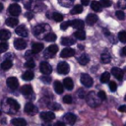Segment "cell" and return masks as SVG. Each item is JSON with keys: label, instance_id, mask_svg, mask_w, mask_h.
<instances>
[{"label": "cell", "instance_id": "obj_1", "mask_svg": "<svg viewBox=\"0 0 126 126\" xmlns=\"http://www.w3.org/2000/svg\"><path fill=\"white\" fill-rule=\"evenodd\" d=\"M86 99L87 102L90 106L92 107H96L97 105H99V101L101 100L98 96V94L94 92H90L87 95H86Z\"/></svg>", "mask_w": 126, "mask_h": 126}, {"label": "cell", "instance_id": "obj_2", "mask_svg": "<svg viewBox=\"0 0 126 126\" xmlns=\"http://www.w3.org/2000/svg\"><path fill=\"white\" fill-rule=\"evenodd\" d=\"M69 70H70V66L68 63L64 62V61H61L58 63L57 65V71L59 74H62V75H65V74H68L69 73Z\"/></svg>", "mask_w": 126, "mask_h": 126}, {"label": "cell", "instance_id": "obj_3", "mask_svg": "<svg viewBox=\"0 0 126 126\" xmlns=\"http://www.w3.org/2000/svg\"><path fill=\"white\" fill-rule=\"evenodd\" d=\"M39 70L43 75H49L52 72V67L45 61H42L39 65Z\"/></svg>", "mask_w": 126, "mask_h": 126}, {"label": "cell", "instance_id": "obj_4", "mask_svg": "<svg viewBox=\"0 0 126 126\" xmlns=\"http://www.w3.org/2000/svg\"><path fill=\"white\" fill-rule=\"evenodd\" d=\"M57 51H58L57 45H56V44H52V45H50V46L47 47V49H46L45 52H44V56H45L46 58H51V57L54 56V54H55Z\"/></svg>", "mask_w": 126, "mask_h": 126}, {"label": "cell", "instance_id": "obj_5", "mask_svg": "<svg viewBox=\"0 0 126 126\" xmlns=\"http://www.w3.org/2000/svg\"><path fill=\"white\" fill-rule=\"evenodd\" d=\"M7 86L11 89V90H17L19 87V81L16 77H10L7 79Z\"/></svg>", "mask_w": 126, "mask_h": 126}, {"label": "cell", "instance_id": "obj_6", "mask_svg": "<svg viewBox=\"0 0 126 126\" xmlns=\"http://www.w3.org/2000/svg\"><path fill=\"white\" fill-rule=\"evenodd\" d=\"M25 112L30 115H34L37 112V108L34 106L32 102H27L25 105Z\"/></svg>", "mask_w": 126, "mask_h": 126}, {"label": "cell", "instance_id": "obj_7", "mask_svg": "<svg viewBox=\"0 0 126 126\" xmlns=\"http://www.w3.org/2000/svg\"><path fill=\"white\" fill-rule=\"evenodd\" d=\"M81 83L85 87H91L93 85V79L88 74H82L81 75Z\"/></svg>", "mask_w": 126, "mask_h": 126}, {"label": "cell", "instance_id": "obj_8", "mask_svg": "<svg viewBox=\"0 0 126 126\" xmlns=\"http://www.w3.org/2000/svg\"><path fill=\"white\" fill-rule=\"evenodd\" d=\"M8 12L12 15V16H18L21 13V7L18 4H12L9 6L8 8Z\"/></svg>", "mask_w": 126, "mask_h": 126}, {"label": "cell", "instance_id": "obj_9", "mask_svg": "<svg viewBox=\"0 0 126 126\" xmlns=\"http://www.w3.org/2000/svg\"><path fill=\"white\" fill-rule=\"evenodd\" d=\"M14 46L17 50H23L27 47V42L22 38H17L14 40Z\"/></svg>", "mask_w": 126, "mask_h": 126}, {"label": "cell", "instance_id": "obj_10", "mask_svg": "<svg viewBox=\"0 0 126 126\" xmlns=\"http://www.w3.org/2000/svg\"><path fill=\"white\" fill-rule=\"evenodd\" d=\"M40 118L43 120V121H52L54 118H55V114L51 111H45V112H41L40 113Z\"/></svg>", "mask_w": 126, "mask_h": 126}, {"label": "cell", "instance_id": "obj_11", "mask_svg": "<svg viewBox=\"0 0 126 126\" xmlns=\"http://www.w3.org/2000/svg\"><path fill=\"white\" fill-rule=\"evenodd\" d=\"M73 55H75V50L73 48H70V47L64 48L60 53V56L63 58H68V57H71Z\"/></svg>", "mask_w": 126, "mask_h": 126}, {"label": "cell", "instance_id": "obj_12", "mask_svg": "<svg viewBox=\"0 0 126 126\" xmlns=\"http://www.w3.org/2000/svg\"><path fill=\"white\" fill-rule=\"evenodd\" d=\"M15 32H16V33H17L18 35H20V36H22V37L28 36V30H27V28H26L25 26H23V25L17 27Z\"/></svg>", "mask_w": 126, "mask_h": 126}, {"label": "cell", "instance_id": "obj_13", "mask_svg": "<svg viewBox=\"0 0 126 126\" xmlns=\"http://www.w3.org/2000/svg\"><path fill=\"white\" fill-rule=\"evenodd\" d=\"M70 24H71V27L77 30L84 29V26H85V23L82 20H73V21H70Z\"/></svg>", "mask_w": 126, "mask_h": 126}, {"label": "cell", "instance_id": "obj_14", "mask_svg": "<svg viewBox=\"0 0 126 126\" xmlns=\"http://www.w3.org/2000/svg\"><path fill=\"white\" fill-rule=\"evenodd\" d=\"M111 73H112V75H113L116 79H118L119 81L122 80V78H123V71H122L120 68H117V67L112 68V69H111Z\"/></svg>", "mask_w": 126, "mask_h": 126}, {"label": "cell", "instance_id": "obj_15", "mask_svg": "<svg viewBox=\"0 0 126 126\" xmlns=\"http://www.w3.org/2000/svg\"><path fill=\"white\" fill-rule=\"evenodd\" d=\"M43 47H44V46H43L42 43H40V42H35V43H33L32 46V51L33 54H37V53H39L40 51L43 50Z\"/></svg>", "mask_w": 126, "mask_h": 126}, {"label": "cell", "instance_id": "obj_16", "mask_svg": "<svg viewBox=\"0 0 126 126\" xmlns=\"http://www.w3.org/2000/svg\"><path fill=\"white\" fill-rule=\"evenodd\" d=\"M63 119L66 121V123L72 125V124H74L75 121H76V116H75L73 113H67V114H65V115L63 116Z\"/></svg>", "mask_w": 126, "mask_h": 126}, {"label": "cell", "instance_id": "obj_17", "mask_svg": "<svg viewBox=\"0 0 126 126\" xmlns=\"http://www.w3.org/2000/svg\"><path fill=\"white\" fill-rule=\"evenodd\" d=\"M21 92L25 95H30L32 94V87L31 85H24L21 88Z\"/></svg>", "mask_w": 126, "mask_h": 126}, {"label": "cell", "instance_id": "obj_18", "mask_svg": "<svg viewBox=\"0 0 126 126\" xmlns=\"http://www.w3.org/2000/svg\"><path fill=\"white\" fill-rule=\"evenodd\" d=\"M86 22L89 25H94L97 22V16L95 14H89L86 18Z\"/></svg>", "mask_w": 126, "mask_h": 126}, {"label": "cell", "instance_id": "obj_19", "mask_svg": "<svg viewBox=\"0 0 126 126\" xmlns=\"http://www.w3.org/2000/svg\"><path fill=\"white\" fill-rule=\"evenodd\" d=\"M63 85H64V87H65L67 90H69V91L73 90V87H74V83H73V80H72L71 78H66V79H64Z\"/></svg>", "mask_w": 126, "mask_h": 126}, {"label": "cell", "instance_id": "obj_20", "mask_svg": "<svg viewBox=\"0 0 126 126\" xmlns=\"http://www.w3.org/2000/svg\"><path fill=\"white\" fill-rule=\"evenodd\" d=\"M7 103H8L13 109H15V110H19V109H20V104H19L18 101L15 100L14 98H8V99H7Z\"/></svg>", "mask_w": 126, "mask_h": 126}, {"label": "cell", "instance_id": "obj_21", "mask_svg": "<svg viewBox=\"0 0 126 126\" xmlns=\"http://www.w3.org/2000/svg\"><path fill=\"white\" fill-rule=\"evenodd\" d=\"M12 124L15 125V126H26L27 121L23 118H14L12 120Z\"/></svg>", "mask_w": 126, "mask_h": 126}, {"label": "cell", "instance_id": "obj_22", "mask_svg": "<svg viewBox=\"0 0 126 126\" xmlns=\"http://www.w3.org/2000/svg\"><path fill=\"white\" fill-rule=\"evenodd\" d=\"M18 24H19V20L17 18L11 17V18H8L6 20V25L9 27H16Z\"/></svg>", "mask_w": 126, "mask_h": 126}, {"label": "cell", "instance_id": "obj_23", "mask_svg": "<svg viewBox=\"0 0 126 126\" xmlns=\"http://www.w3.org/2000/svg\"><path fill=\"white\" fill-rule=\"evenodd\" d=\"M54 90L57 94H61L64 91V85H62L59 81H55L54 82Z\"/></svg>", "mask_w": 126, "mask_h": 126}, {"label": "cell", "instance_id": "obj_24", "mask_svg": "<svg viewBox=\"0 0 126 126\" xmlns=\"http://www.w3.org/2000/svg\"><path fill=\"white\" fill-rule=\"evenodd\" d=\"M11 32L8 30H0V40H6L10 37Z\"/></svg>", "mask_w": 126, "mask_h": 126}, {"label": "cell", "instance_id": "obj_25", "mask_svg": "<svg viewBox=\"0 0 126 126\" xmlns=\"http://www.w3.org/2000/svg\"><path fill=\"white\" fill-rule=\"evenodd\" d=\"M91 7H92V9L94 10V11H95V12H100L101 10H102V6H101V4H100V2H97V1H93L92 3H91Z\"/></svg>", "mask_w": 126, "mask_h": 126}, {"label": "cell", "instance_id": "obj_26", "mask_svg": "<svg viewBox=\"0 0 126 126\" xmlns=\"http://www.w3.org/2000/svg\"><path fill=\"white\" fill-rule=\"evenodd\" d=\"M33 77H34V74L32 71H27L22 76L23 80H25V81H32L33 79Z\"/></svg>", "mask_w": 126, "mask_h": 126}, {"label": "cell", "instance_id": "obj_27", "mask_svg": "<svg viewBox=\"0 0 126 126\" xmlns=\"http://www.w3.org/2000/svg\"><path fill=\"white\" fill-rule=\"evenodd\" d=\"M74 35H75V37H76V38L81 39V40H83V39H85V38H86V32L83 31V29L78 30L77 32H74Z\"/></svg>", "mask_w": 126, "mask_h": 126}, {"label": "cell", "instance_id": "obj_28", "mask_svg": "<svg viewBox=\"0 0 126 126\" xmlns=\"http://www.w3.org/2000/svg\"><path fill=\"white\" fill-rule=\"evenodd\" d=\"M78 61H79V63L81 65H87L89 63V61H90V57L87 54H83L78 58Z\"/></svg>", "mask_w": 126, "mask_h": 126}, {"label": "cell", "instance_id": "obj_29", "mask_svg": "<svg viewBox=\"0 0 126 126\" xmlns=\"http://www.w3.org/2000/svg\"><path fill=\"white\" fill-rule=\"evenodd\" d=\"M61 43L63 45H65V46H70V45L75 43V40L70 38V37H62L61 38Z\"/></svg>", "mask_w": 126, "mask_h": 126}, {"label": "cell", "instance_id": "obj_30", "mask_svg": "<svg viewBox=\"0 0 126 126\" xmlns=\"http://www.w3.org/2000/svg\"><path fill=\"white\" fill-rule=\"evenodd\" d=\"M12 65H13V63H12L11 60H4L1 63V68L3 70H8V69H10L12 67Z\"/></svg>", "mask_w": 126, "mask_h": 126}, {"label": "cell", "instance_id": "obj_31", "mask_svg": "<svg viewBox=\"0 0 126 126\" xmlns=\"http://www.w3.org/2000/svg\"><path fill=\"white\" fill-rule=\"evenodd\" d=\"M100 60H101V62H102V63L107 64V63H109V62H110L111 57H110V55H109L108 53H102V54H101V56H100Z\"/></svg>", "mask_w": 126, "mask_h": 126}, {"label": "cell", "instance_id": "obj_32", "mask_svg": "<svg viewBox=\"0 0 126 126\" xmlns=\"http://www.w3.org/2000/svg\"><path fill=\"white\" fill-rule=\"evenodd\" d=\"M109 78H110V74L108 72H104L100 76V82L101 83H107V82H109Z\"/></svg>", "mask_w": 126, "mask_h": 126}, {"label": "cell", "instance_id": "obj_33", "mask_svg": "<svg viewBox=\"0 0 126 126\" xmlns=\"http://www.w3.org/2000/svg\"><path fill=\"white\" fill-rule=\"evenodd\" d=\"M83 12V6L82 5H76L72 10H71V14H80Z\"/></svg>", "mask_w": 126, "mask_h": 126}, {"label": "cell", "instance_id": "obj_34", "mask_svg": "<svg viewBox=\"0 0 126 126\" xmlns=\"http://www.w3.org/2000/svg\"><path fill=\"white\" fill-rule=\"evenodd\" d=\"M52 18H53V20H54L55 22H61V21L63 20V15H62V14H60V13L55 12V13H53Z\"/></svg>", "mask_w": 126, "mask_h": 126}, {"label": "cell", "instance_id": "obj_35", "mask_svg": "<svg viewBox=\"0 0 126 126\" xmlns=\"http://www.w3.org/2000/svg\"><path fill=\"white\" fill-rule=\"evenodd\" d=\"M44 39H45L46 41H54V40L56 39V35H55L53 32H49V33H47V34L44 36Z\"/></svg>", "mask_w": 126, "mask_h": 126}, {"label": "cell", "instance_id": "obj_36", "mask_svg": "<svg viewBox=\"0 0 126 126\" xmlns=\"http://www.w3.org/2000/svg\"><path fill=\"white\" fill-rule=\"evenodd\" d=\"M43 30H44V26H43V25H38V26H36V27L34 28V30H33L34 32H34L35 35H38L40 32H43Z\"/></svg>", "mask_w": 126, "mask_h": 126}, {"label": "cell", "instance_id": "obj_37", "mask_svg": "<svg viewBox=\"0 0 126 126\" xmlns=\"http://www.w3.org/2000/svg\"><path fill=\"white\" fill-rule=\"evenodd\" d=\"M118 38H119V40L121 41V42H126V32L125 31H122V32H120L119 33H118Z\"/></svg>", "mask_w": 126, "mask_h": 126}, {"label": "cell", "instance_id": "obj_38", "mask_svg": "<svg viewBox=\"0 0 126 126\" xmlns=\"http://www.w3.org/2000/svg\"><path fill=\"white\" fill-rule=\"evenodd\" d=\"M25 66H26L27 68H33V67L35 66V63H34V61H33L32 59H29V60L26 62Z\"/></svg>", "mask_w": 126, "mask_h": 126}, {"label": "cell", "instance_id": "obj_39", "mask_svg": "<svg viewBox=\"0 0 126 126\" xmlns=\"http://www.w3.org/2000/svg\"><path fill=\"white\" fill-rule=\"evenodd\" d=\"M7 49H8V44L6 42H0V53L7 51Z\"/></svg>", "mask_w": 126, "mask_h": 126}, {"label": "cell", "instance_id": "obj_40", "mask_svg": "<svg viewBox=\"0 0 126 126\" xmlns=\"http://www.w3.org/2000/svg\"><path fill=\"white\" fill-rule=\"evenodd\" d=\"M40 80H41L43 83H46V84H49V83L51 82V78L48 77L47 75H45V76H41V77H40Z\"/></svg>", "mask_w": 126, "mask_h": 126}, {"label": "cell", "instance_id": "obj_41", "mask_svg": "<svg viewBox=\"0 0 126 126\" xmlns=\"http://www.w3.org/2000/svg\"><path fill=\"white\" fill-rule=\"evenodd\" d=\"M116 17H117L119 20H124L125 15H124V13H123L121 10H118V11H116Z\"/></svg>", "mask_w": 126, "mask_h": 126}, {"label": "cell", "instance_id": "obj_42", "mask_svg": "<svg viewBox=\"0 0 126 126\" xmlns=\"http://www.w3.org/2000/svg\"><path fill=\"white\" fill-rule=\"evenodd\" d=\"M70 26H71L70 21H67V22L62 23V24H61V26H60V28H61V30H67V29H68Z\"/></svg>", "mask_w": 126, "mask_h": 126}, {"label": "cell", "instance_id": "obj_43", "mask_svg": "<svg viewBox=\"0 0 126 126\" xmlns=\"http://www.w3.org/2000/svg\"><path fill=\"white\" fill-rule=\"evenodd\" d=\"M117 89V85L115 82H109V90L111 92H115Z\"/></svg>", "mask_w": 126, "mask_h": 126}, {"label": "cell", "instance_id": "obj_44", "mask_svg": "<svg viewBox=\"0 0 126 126\" xmlns=\"http://www.w3.org/2000/svg\"><path fill=\"white\" fill-rule=\"evenodd\" d=\"M99 2H100V4H101L102 7H108V6L111 5L110 0H100Z\"/></svg>", "mask_w": 126, "mask_h": 126}, {"label": "cell", "instance_id": "obj_45", "mask_svg": "<svg viewBox=\"0 0 126 126\" xmlns=\"http://www.w3.org/2000/svg\"><path fill=\"white\" fill-rule=\"evenodd\" d=\"M117 5H118L119 8L126 9V0H119L118 3H117Z\"/></svg>", "mask_w": 126, "mask_h": 126}, {"label": "cell", "instance_id": "obj_46", "mask_svg": "<svg viewBox=\"0 0 126 126\" xmlns=\"http://www.w3.org/2000/svg\"><path fill=\"white\" fill-rule=\"evenodd\" d=\"M63 102H65V103H72V97H71V95H65L64 97H63Z\"/></svg>", "mask_w": 126, "mask_h": 126}, {"label": "cell", "instance_id": "obj_47", "mask_svg": "<svg viewBox=\"0 0 126 126\" xmlns=\"http://www.w3.org/2000/svg\"><path fill=\"white\" fill-rule=\"evenodd\" d=\"M97 94H98V96H99V98L101 100H105L106 99V94H105V93L103 91H99Z\"/></svg>", "mask_w": 126, "mask_h": 126}, {"label": "cell", "instance_id": "obj_48", "mask_svg": "<svg viewBox=\"0 0 126 126\" xmlns=\"http://www.w3.org/2000/svg\"><path fill=\"white\" fill-rule=\"evenodd\" d=\"M78 95H79V97H81V98L86 97V92H85V90H83V89L79 90V91H78Z\"/></svg>", "mask_w": 126, "mask_h": 126}, {"label": "cell", "instance_id": "obj_49", "mask_svg": "<svg viewBox=\"0 0 126 126\" xmlns=\"http://www.w3.org/2000/svg\"><path fill=\"white\" fill-rule=\"evenodd\" d=\"M118 110H119L120 112H126V105H121V106H119Z\"/></svg>", "mask_w": 126, "mask_h": 126}, {"label": "cell", "instance_id": "obj_50", "mask_svg": "<svg viewBox=\"0 0 126 126\" xmlns=\"http://www.w3.org/2000/svg\"><path fill=\"white\" fill-rule=\"evenodd\" d=\"M26 18H27V19H29V20H31V19L32 18V13H28V12H27V13H26Z\"/></svg>", "mask_w": 126, "mask_h": 126}, {"label": "cell", "instance_id": "obj_51", "mask_svg": "<svg viewBox=\"0 0 126 126\" xmlns=\"http://www.w3.org/2000/svg\"><path fill=\"white\" fill-rule=\"evenodd\" d=\"M81 2H82V4H83V5H85V6H86V5H88V4H89L90 0H81Z\"/></svg>", "mask_w": 126, "mask_h": 126}, {"label": "cell", "instance_id": "obj_52", "mask_svg": "<svg viewBox=\"0 0 126 126\" xmlns=\"http://www.w3.org/2000/svg\"><path fill=\"white\" fill-rule=\"evenodd\" d=\"M55 125H56V126H58V125H59V126H64L65 123H63V122H56Z\"/></svg>", "mask_w": 126, "mask_h": 126}, {"label": "cell", "instance_id": "obj_53", "mask_svg": "<svg viewBox=\"0 0 126 126\" xmlns=\"http://www.w3.org/2000/svg\"><path fill=\"white\" fill-rule=\"evenodd\" d=\"M122 52H123V54H124V55L126 56V46H125V47H124V48L122 49Z\"/></svg>", "mask_w": 126, "mask_h": 126}, {"label": "cell", "instance_id": "obj_54", "mask_svg": "<svg viewBox=\"0 0 126 126\" xmlns=\"http://www.w3.org/2000/svg\"><path fill=\"white\" fill-rule=\"evenodd\" d=\"M3 10V4L2 3H0V12Z\"/></svg>", "mask_w": 126, "mask_h": 126}, {"label": "cell", "instance_id": "obj_55", "mask_svg": "<svg viewBox=\"0 0 126 126\" xmlns=\"http://www.w3.org/2000/svg\"><path fill=\"white\" fill-rule=\"evenodd\" d=\"M125 100H126V95H125Z\"/></svg>", "mask_w": 126, "mask_h": 126}, {"label": "cell", "instance_id": "obj_56", "mask_svg": "<svg viewBox=\"0 0 126 126\" xmlns=\"http://www.w3.org/2000/svg\"><path fill=\"white\" fill-rule=\"evenodd\" d=\"M0 115H1V110H0Z\"/></svg>", "mask_w": 126, "mask_h": 126}, {"label": "cell", "instance_id": "obj_57", "mask_svg": "<svg viewBox=\"0 0 126 126\" xmlns=\"http://www.w3.org/2000/svg\"><path fill=\"white\" fill-rule=\"evenodd\" d=\"M15 1H19V0H15Z\"/></svg>", "mask_w": 126, "mask_h": 126}]
</instances>
